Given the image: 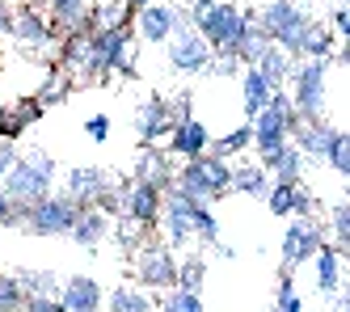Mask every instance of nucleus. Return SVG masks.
<instances>
[{
    "instance_id": "1",
    "label": "nucleus",
    "mask_w": 350,
    "mask_h": 312,
    "mask_svg": "<svg viewBox=\"0 0 350 312\" xmlns=\"http://www.w3.org/2000/svg\"><path fill=\"white\" fill-rule=\"evenodd\" d=\"M190 30L203 38L215 55H232L241 34L254 25V9L237 5V0H215V5H186Z\"/></svg>"
},
{
    "instance_id": "2",
    "label": "nucleus",
    "mask_w": 350,
    "mask_h": 312,
    "mask_svg": "<svg viewBox=\"0 0 350 312\" xmlns=\"http://www.w3.org/2000/svg\"><path fill=\"white\" fill-rule=\"evenodd\" d=\"M55 181H59V161L46 148H26V152H17V161L13 169L5 173V181H0V190L9 194L13 207H26L42 194H51L55 190Z\"/></svg>"
},
{
    "instance_id": "3",
    "label": "nucleus",
    "mask_w": 350,
    "mask_h": 312,
    "mask_svg": "<svg viewBox=\"0 0 350 312\" xmlns=\"http://www.w3.org/2000/svg\"><path fill=\"white\" fill-rule=\"evenodd\" d=\"M254 21H258V30L274 47H283L291 60H299V42H304V34L317 21V13L304 9V0H262V5L254 9Z\"/></svg>"
},
{
    "instance_id": "4",
    "label": "nucleus",
    "mask_w": 350,
    "mask_h": 312,
    "mask_svg": "<svg viewBox=\"0 0 350 312\" xmlns=\"http://www.w3.org/2000/svg\"><path fill=\"white\" fill-rule=\"evenodd\" d=\"M131 25H118V30H93L85 42V64L81 72L89 81H110L114 72L122 76H135V60H131Z\"/></svg>"
},
{
    "instance_id": "5",
    "label": "nucleus",
    "mask_w": 350,
    "mask_h": 312,
    "mask_svg": "<svg viewBox=\"0 0 350 312\" xmlns=\"http://www.w3.org/2000/svg\"><path fill=\"white\" fill-rule=\"evenodd\" d=\"M325 76H329V60H295L287 76V97L299 122H325V106H329Z\"/></svg>"
},
{
    "instance_id": "6",
    "label": "nucleus",
    "mask_w": 350,
    "mask_h": 312,
    "mask_svg": "<svg viewBox=\"0 0 350 312\" xmlns=\"http://www.w3.org/2000/svg\"><path fill=\"white\" fill-rule=\"evenodd\" d=\"M77 207H102V211L118 216V181L102 165H72L64 173V190Z\"/></svg>"
},
{
    "instance_id": "7",
    "label": "nucleus",
    "mask_w": 350,
    "mask_h": 312,
    "mask_svg": "<svg viewBox=\"0 0 350 312\" xmlns=\"http://www.w3.org/2000/svg\"><path fill=\"white\" fill-rule=\"evenodd\" d=\"M77 216H81V207L68 194L51 190V194H42V198L21 207V228L34 232V237H68L72 224H77Z\"/></svg>"
},
{
    "instance_id": "8",
    "label": "nucleus",
    "mask_w": 350,
    "mask_h": 312,
    "mask_svg": "<svg viewBox=\"0 0 350 312\" xmlns=\"http://www.w3.org/2000/svg\"><path fill=\"white\" fill-rule=\"evenodd\" d=\"M178 30H190L186 5H178V0H152V5L131 13V34L148 47H165Z\"/></svg>"
},
{
    "instance_id": "9",
    "label": "nucleus",
    "mask_w": 350,
    "mask_h": 312,
    "mask_svg": "<svg viewBox=\"0 0 350 312\" xmlns=\"http://www.w3.org/2000/svg\"><path fill=\"white\" fill-rule=\"evenodd\" d=\"M249 127H254V148H258V156L270 152V148H279V144H287L291 131L299 127V114L291 110L287 89H274V97L266 101V110H258L254 118H249Z\"/></svg>"
},
{
    "instance_id": "10",
    "label": "nucleus",
    "mask_w": 350,
    "mask_h": 312,
    "mask_svg": "<svg viewBox=\"0 0 350 312\" xmlns=\"http://www.w3.org/2000/svg\"><path fill=\"white\" fill-rule=\"evenodd\" d=\"M131 270H135V283L148 291H169L178 283V257L165 241H139L131 249Z\"/></svg>"
},
{
    "instance_id": "11",
    "label": "nucleus",
    "mask_w": 350,
    "mask_h": 312,
    "mask_svg": "<svg viewBox=\"0 0 350 312\" xmlns=\"http://www.w3.org/2000/svg\"><path fill=\"white\" fill-rule=\"evenodd\" d=\"M321 245H325V224L317 216H291V224L283 228V241H279L283 270H295V266L312 262Z\"/></svg>"
},
{
    "instance_id": "12",
    "label": "nucleus",
    "mask_w": 350,
    "mask_h": 312,
    "mask_svg": "<svg viewBox=\"0 0 350 312\" xmlns=\"http://www.w3.org/2000/svg\"><path fill=\"white\" fill-rule=\"evenodd\" d=\"M161 194L165 190L157 186V181L131 177L127 186H118V220H127V224H135L144 232H152L157 220H161Z\"/></svg>"
},
{
    "instance_id": "13",
    "label": "nucleus",
    "mask_w": 350,
    "mask_h": 312,
    "mask_svg": "<svg viewBox=\"0 0 350 312\" xmlns=\"http://www.w3.org/2000/svg\"><path fill=\"white\" fill-rule=\"evenodd\" d=\"M211 60H215V51L198 38L194 30H178L165 42V68L178 72V76H207Z\"/></svg>"
},
{
    "instance_id": "14",
    "label": "nucleus",
    "mask_w": 350,
    "mask_h": 312,
    "mask_svg": "<svg viewBox=\"0 0 350 312\" xmlns=\"http://www.w3.org/2000/svg\"><path fill=\"white\" fill-rule=\"evenodd\" d=\"M173 106H169V93H148L139 106H135V135L144 148H161L165 135L173 131Z\"/></svg>"
},
{
    "instance_id": "15",
    "label": "nucleus",
    "mask_w": 350,
    "mask_h": 312,
    "mask_svg": "<svg viewBox=\"0 0 350 312\" xmlns=\"http://www.w3.org/2000/svg\"><path fill=\"white\" fill-rule=\"evenodd\" d=\"M165 156H178V161H194V156H203L211 148V127L198 118V114H186L173 122V131L165 135Z\"/></svg>"
},
{
    "instance_id": "16",
    "label": "nucleus",
    "mask_w": 350,
    "mask_h": 312,
    "mask_svg": "<svg viewBox=\"0 0 350 312\" xmlns=\"http://www.w3.org/2000/svg\"><path fill=\"white\" fill-rule=\"evenodd\" d=\"M55 300L64 304V312H102L106 308V287L93 274H72L59 283Z\"/></svg>"
},
{
    "instance_id": "17",
    "label": "nucleus",
    "mask_w": 350,
    "mask_h": 312,
    "mask_svg": "<svg viewBox=\"0 0 350 312\" xmlns=\"http://www.w3.org/2000/svg\"><path fill=\"white\" fill-rule=\"evenodd\" d=\"M114 216L110 211H102V207H81V216H77V224H72V245H81V249H97V245H106L110 237H114Z\"/></svg>"
},
{
    "instance_id": "18",
    "label": "nucleus",
    "mask_w": 350,
    "mask_h": 312,
    "mask_svg": "<svg viewBox=\"0 0 350 312\" xmlns=\"http://www.w3.org/2000/svg\"><path fill=\"white\" fill-rule=\"evenodd\" d=\"M342 131H346V127H334V122H299L291 131V144L304 152V161H325Z\"/></svg>"
},
{
    "instance_id": "19",
    "label": "nucleus",
    "mask_w": 350,
    "mask_h": 312,
    "mask_svg": "<svg viewBox=\"0 0 350 312\" xmlns=\"http://www.w3.org/2000/svg\"><path fill=\"white\" fill-rule=\"evenodd\" d=\"M258 165L270 173V181H304V169H308L304 152H299L291 140L279 144V148H270V152H262V156H258Z\"/></svg>"
},
{
    "instance_id": "20",
    "label": "nucleus",
    "mask_w": 350,
    "mask_h": 312,
    "mask_svg": "<svg viewBox=\"0 0 350 312\" xmlns=\"http://www.w3.org/2000/svg\"><path fill=\"white\" fill-rule=\"evenodd\" d=\"M317 291L321 296H338V291H346V253L342 249H334L329 241H325L321 249H317Z\"/></svg>"
},
{
    "instance_id": "21",
    "label": "nucleus",
    "mask_w": 350,
    "mask_h": 312,
    "mask_svg": "<svg viewBox=\"0 0 350 312\" xmlns=\"http://www.w3.org/2000/svg\"><path fill=\"white\" fill-rule=\"evenodd\" d=\"M21 47H51L55 42V25H51V17L46 13H38V9H17L13 13V30H9Z\"/></svg>"
},
{
    "instance_id": "22",
    "label": "nucleus",
    "mask_w": 350,
    "mask_h": 312,
    "mask_svg": "<svg viewBox=\"0 0 350 312\" xmlns=\"http://www.w3.org/2000/svg\"><path fill=\"white\" fill-rule=\"evenodd\" d=\"M237 89H241V114H245V122L254 118L258 110H266V101L274 97V89L266 85V76H262L258 68H245V72L237 76Z\"/></svg>"
},
{
    "instance_id": "23",
    "label": "nucleus",
    "mask_w": 350,
    "mask_h": 312,
    "mask_svg": "<svg viewBox=\"0 0 350 312\" xmlns=\"http://www.w3.org/2000/svg\"><path fill=\"white\" fill-rule=\"evenodd\" d=\"M266 190H270V173L258 165V161H232V194H245V198H266Z\"/></svg>"
},
{
    "instance_id": "24",
    "label": "nucleus",
    "mask_w": 350,
    "mask_h": 312,
    "mask_svg": "<svg viewBox=\"0 0 350 312\" xmlns=\"http://www.w3.org/2000/svg\"><path fill=\"white\" fill-rule=\"evenodd\" d=\"M106 312H157V291L139 287V283H118L106 296Z\"/></svg>"
},
{
    "instance_id": "25",
    "label": "nucleus",
    "mask_w": 350,
    "mask_h": 312,
    "mask_svg": "<svg viewBox=\"0 0 350 312\" xmlns=\"http://www.w3.org/2000/svg\"><path fill=\"white\" fill-rule=\"evenodd\" d=\"M51 9V25H64V30H93L89 13H93V0H46Z\"/></svg>"
},
{
    "instance_id": "26",
    "label": "nucleus",
    "mask_w": 350,
    "mask_h": 312,
    "mask_svg": "<svg viewBox=\"0 0 350 312\" xmlns=\"http://www.w3.org/2000/svg\"><path fill=\"white\" fill-rule=\"evenodd\" d=\"M254 68L266 76V85H270V89H287V76H291L295 60L287 55L283 47H274V42H270V47L262 51V55H258V64H254Z\"/></svg>"
},
{
    "instance_id": "27",
    "label": "nucleus",
    "mask_w": 350,
    "mask_h": 312,
    "mask_svg": "<svg viewBox=\"0 0 350 312\" xmlns=\"http://www.w3.org/2000/svg\"><path fill=\"white\" fill-rule=\"evenodd\" d=\"M135 177L139 181H157V186L165 190L173 181V156H165V148H144L139 161H135Z\"/></svg>"
},
{
    "instance_id": "28",
    "label": "nucleus",
    "mask_w": 350,
    "mask_h": 312,
    "mask_svg": "<svg viewBox=\"0 0 350 312\" xmlns=\"http://www.w3.org/2000/svg\"><path fill=\"white\" fill-rule=\"evenodd\" d=\"M203 161V173H207V186H211V198H228L232 194V161H224V156H215L211 148L198 156Z\"/></svg>"
},
{
    "instance_id": "29",
    "label": "nucleus",
    "mask_w": 350,
    "mask_h": 312,
    "mask_svg": "<svg viewBox=\"0 0 350 312\" xmlns=\"http://www.w3.org/2000/svg\"><path fill=\"white\" fill-rule=\"evenodd\" d=\"M203 283H207V253H182L178 257V283H173V287L203 291Z\"/></svg>"
},
{
    "instance_id": "30",
    "label": "nucleus",
    "mask_w": 350,
    "mask_h": 312,
    "mask_svg": "<svg viewBox=\"0 0 350 312\" xmlns=\"http://www.w3.org/2000/svg\"><path fill=\"white\" fill-rule=\"evenodd\" d=\"M249 148H254V127H249V122H237L232 127V131L228 135H211V152L215 156H224V161H232V156H245Z\"/></svg>"
},
{
    "instance_id": "31",
    "label": "nucleus",
    "mask_w": 350,
    "mask_h": 312,
    "mask_svg": "<svg viewBox=\"0 0 350 312\" xmlns=\"http://www.w3.org/2000/svg\"><path fill=\"white\" fill-rule=\"evenodd\" d=\"M295 190H299V181H270V190H266V211L274 220H291L295 216Z\"/></svg>"
},
{
    "instance_id": "32",
    "label": "nucleus",
    "mask_w": 350,
    "mask_h": 312,
    "mask_svg": "<svg viewBox=\"0 0 350 312\" xmlns=\"http://www.w3.org/2000/svg\"><path fill=\"white\" fill-rule=\"evenodd\" d=\"M325 241L346 253V245H350V207H346V198L329 207V220H325Z\"/></svg>"
},
{
    "instance_id": "33",
    "label": "nucleus",
    "mask_w": 350,
    "mask_h": 312,
    "mask_svg": "<svg viewBox=\"0 0 350 312\" xmlns=\"http://www.w3.org/2000/svg\"><path fill=\"white\" fill-rule=\"evenodd\" d=\"M157 312H207L203 296L198 291H182V287H169L157 296Z\"/></svg>"
},
{
    "instance_id": "34",
    "label": "nucleus",
    "mask_w": 350,
    "mask_h": 312,
    "mask_svg": "<svg viewBox=\"0 0 350 312\" xmlns=\"http://www.w3.org/2000/svg\"><path fill=\"white\" fill-rule=\"evenodd\" d=\"M17 283H21V291H26V296H55L59 291V278L51 270H21Z\"/></svg>"
},
{
    "instance_id": "35",
    "label": "nucleus",
    "mask_w": 350,
    "mask_h": 312,
    "mask_svg": "<svg viewBox=\"0 0 350 312\" xmlns=\"http://www.w3.org/2000/svg\"><path fill=\"white\" fill-rule=\"evenodd\" d=\"M274 308H279V312H304V300L295 296L291 270H279V283H274Z\"/></svg>"
},
{
    "instance_id": "36",
    "label": "nucleus",
    "mask_w": 350,
    "mask_h": 312,
    "mask_svg": "<svg viewBox=\"0 0 350 312\" xmlns=\"http://www.w3.org/2000/svg\"><path fill=\"white\" fill-rule=\"evenodd\" d=\"M26 308V291H21L17 274H0V312H21Z\"/></svg>"
},
{
    "instance_id": "37",
    "label": "nucleus",
    "mask_w": 350,
    "mask_h": 312,
    "mask_svg": "<svg viewBox=\"0 0 350 312\" xmlns=\"http://www.w3.org/2000/svg\"><path fill=\"white\" fill-rule=\"evenodd\" d=\"M325 165H329L342 181H346V173H350V140H346V131L334 140V148H329V156H325Z\"/></svg>"
},
{
    "instance_id": "38",
    "label": "nucleus",
    "mask_w": 350,
    "mask_h": 312,
    "mask_svg": "<svg viewBox=\"0 0 350 312\" xmlns=\"http://www.w3.org/2000/svg\"><path fill=\"white\" fill-rule=\"evenodd\" d=\"M325 25H329V34L334 38H350V9H346V0H338V5L329 9V21H325Z\"/></svg>"
},
{
    "instance_id": "39",
    "label": "nucleus",
    "mask_w": 350,
    "mask_h": 312,
    "mask_svg": "<svg viewBox=\"0 0 350 312\" xmlns=\"http://www.w3.org/2000/svg\"><path fill=\"white\" fill-rule=\"evenodd\" d=\"M85 135H89L93 144H106V140L114 135V122H110V114H89V122H85Z\"/></svg>"
},
{
    "instance_id": "40",
    "label": "nucleus",
    "mask_w": 350,
    "mask_h": 312,
    "mask_svg": "<svg viewBox=\"0 0 350 312\" xmlns=\"http://www.w3.org/2000/svg\"><path fill=\"white\" fill-rule=\"evenodd\" d=\"M21 312H64V304L55 296H26V308Z\"/></svg>"
},
{
    "instance_id": "41",
    "label": "nucleus",
    "mask_w": 350,
    "mask_h": 312,
    "mask_svg": "<svg viewBox=\"0 0 350 312\" xmlns=\"http://www.w3.org/2000/svg\"><path fill=\"white\" fill-rule=\"evenodd\" d=\"M17 152H21V148H17L13 140H0V181H5V173L13 169V161H17Z\"/></svg>"
},
{
    "instance_id": "42",
    "label": "nucleus",
    "mask_w": 350,
    "mask_h": 312,
    "mask_svg": "<svg viewBox=\"0 0 350 312\" xmlns=\"http://www.w3.org/2000/svg\"><path fill=\"white\" fill-rule=\"evenodd\" d=\"M0 224H5V228H13V224H21V207H13L5 190H0Z\"/></svg>"
},
{
    "instance_id": "43",
    "label": "nucleus",
    "mask_w": 350,
    "mask_h": 312,
    "mask_svg": "<svg viewBox=\"0 0 350 312\" xmlns=\"http://www.w3.org/2000/svg\"><path fill=\"white\" fill-rule=\"evenodd\" d=\"M9 30H13V9H9V5H0V38H5Z\"/></svg>"
},
{
    "instance_id": "44",
    "label": "nucleus",
    "mask_w": 350,
    "mask_h": 312,
    "mask_svg": "<svg viewBox=\"0 0 350 312\" xmlns=\"http://www.w3.org/2000/svg\"><path fill=\"white\" fill-rule=\"evenodd\" d=\"M334 312H350V304H346V291H342V300L334 296Z\"/></svg>"
},
{
    "instance_id": "45",
    "label": "nucleus",
    "mask_w": 350,
    "mask_h": 312,
    "mask_svg": "<svg viewBox=\"0 0 350 312\" xmlns=\"http://www.w3.org/2000/svg\"><path fill=\"white\" fill-rule=\"evenodd\" d=\"M122 5H127V9L135 13V9H144V5H152V0H122Z\"/></svg>"
},
{
    "instance_id": "46",
    "label": "nucleus",
    "mask_w": 350,
    "mask_h": 312,
    "mask_svg": "<svg viewBox=\"0 0 350 312\" xmlns=\"http://www.w3.org/2000/svg\"><path fill=\"white\" fill-rule=\"evenodd\" d=\"M190 5H215V0H190Z\"/></svg>"
},
{
    "instance_id": "47",
    "label": "nucleus",
    "mask_w": 350,
    "mask_h": 312,
    "mask_svg": "<svg viewBox=\"0 0 350 312\" xmlns=\"http://www.w3.org/2000/svg\"><path fill=\"white\" fill-rule=\"evenodd\" d=\"M102 312H106V308H102Z\"/></svg>"
}]
</instances>
